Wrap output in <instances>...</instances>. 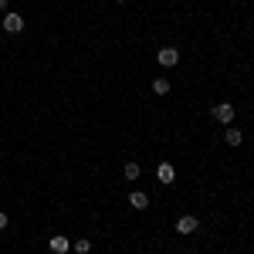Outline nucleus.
Returning a JSON list of instances; mask_svg holds the SVG:
<instances>
[{"instance_id": "0eeeda50", "label": "nucleus", "mask_w": 254, "mask_h": 254, "mask_svg": "<svg viewBox=\"0 0 254 254\" xmlns=\"http://www.w3.org/2000/svg\"><path fill=\"white\" fill-rule=\"evenodd\" d=\"M129 207H132V210H146V207H149V196L142 193V190H132V193H129Z\"/></svg>"}, {"instance_id": "f8f14e48", "label": "nucleus", "mask_w": 254, "mask_h": 254, "mask_svg": "<svg viewBox=\"0 0 254 254\" xmlns=\"http://www.w3.org/2000/svg\"><path fill=\"white\" fill-rule=\"evenodd\" d=\"M7 224H10V217H7L3 210H0V231H7Z\"/></svg>"}, {"instance_id": "6e6552de", "label": "nucleus", "mask_w": 254, "mask_h": 254, "mask_svg": "<svg viewBox=\"0 0 254 254\" xmlns=\"http://www.w3.org/2000/svg\"><path fill=\"white\" fill-rule=\"evenodd\" d=\"M224 139H227V146H241V142H244V132H241V129H227Z\"/></svg>"}, {"instance_id": "4468645a", "label": "nucleus", "mask_w": 254, "mask_h": 254, "mask_svg": "<svg viewBox=\"0 0 254 254\" xmlns=\"http://www.w3.org/2000/svg\"><path fill=\"white\" fill-rule=\"evenodd\" d=\"M116 3H126V0H116Z\"/></svg>"}, {"instance_id": "20e7f679", "label": "nucleus", "mask_w": 254, "mask_h": 254, "mask_svg": "<svg viewBox=\"0 0 254 254\" xmlns=\"http://www.w3.org/2000/svg\"><path fill=\"white\" fill-rule=\"evenodd\" d=\"M214 119L224 122V126H231V122H234V105H231V102H217L214 105Z\"/></svg>"}, {"instance_id": "39448f33", "label": "nucleus", "mask_w": 254, "mask_h": 254, "mask_svg": "<svg viewBox=\"0 0 254 254\" xmlns=\"http://www.w3.org/2000/svg\"><path fill=\"white\" fill-rule=\"evenodd\" d=\"M156 180L163 183V187H173V183H176V170H173V163H159V166H156Z\"/></svg>"}, {"instance_id": "1a4fd4ad", "label": "nucleus", "mask_w": 254, "mask_h": 254, "mask_svg": "<svg viewBox=\"0 0 254 254\" xmlns=\"http://www.w3.org/2000/svg\"><path fill=\"white\" fill-rule=\"evenodd\" d=\"M71 251H75V254H88V251H92V241H88V237H78V241L71 244Z\"/></svg>"}, {"instance_id": "9d476101", "label": "nucleus", "mask_w": 254, "mask_h": 254, "mask_svg": "<svg viewBox=\"0 0 254 254\" xmlns=\"http://www.w3.org/2000/svg\"><path fill=\"white\" fill-rule=\"evenodd\" d=\"M153 92H156V95H170V81L156 78V81H153Z\"/></svg>"}, {"instance_id": "f03ea898", "label": "nucleus", "mask_w": 254, "mask_h": 254, "mask_svg": "<svg viewBox=\"0 0 254 254\" xmlns=\"http://www.w3.org/2000/svg\"><path fill=\"white\" fill-rule=\"evenodd\" d=\"M156 61L163 64V68H176V64H180V51H176V48H159Z\"/></svg>"}, {"instance_id": "ddd939ff", "label": "nucleus", "mask_w": 254, "mask_h": 254, "mask_svg": "<svg viewBox=\"0 0 254 254\" xmlns=\"http://www.w3.org/2000/svg\"><path fill=\"white\" fill-rule=\"evenodd\" d=\"M0 10H7V0H0Z\"/></svg>"}, {"instance_id": "f257e3e1", "label": "nucleus", "mask_w": 254, "mask_h": 254, "mask_svg": "<svg viewBox=\"0 0 254 254\" xmlns=\"http://www.w3.org/2000/svg\"><path fill=\"white\" fill-rule=\"evenodd\" d=\"M0 24H3V31H7V34H20V31H24V17H20L17 10H7Z\"/></svg>"}, {"instance_id": "423d86ee", "label": "nucleus", "mask_w": 254, "mask_h": 254, "mask_svg": "<svg viewBox=\"0 0 254 254\" xmlns=\"http://www.w3.org/2000/svg\"><path fill=\"white\" fill-rule=\"evenodd\" d=\"M48 248H51V254H68L71 251V241H68V237H51Z\"/></svg>"}, {"instance_id": "9b49d317", "label": "nucleus", "mask_w": 254, "mask_h": 254, "mask_svg": "<svg viewBox=\"0 0 254 254\" xmlns=\"http://www.w3.org/2000/svg\"><path fill=\"white\" fill-rule=\"evenodd\" d=\"M139 173H142L139 163H126V180H139Z\"/></svg>"}, {"instance_id": "7ed1b4c3", "label": "nucleus", "mask_w": 254, "mask_h": 254, "mask_svg": "<svg viewBox=\"0 0 254 254\" xmlns=\"http://www.w3.org/2000/svg\"><path fill=\"white\" fill-rule=\"evenodd\" d=\"M196 227H200V220H196L193 214H183L180 217V220H176V234H196Z\"/></svg>"}]
</instances>
